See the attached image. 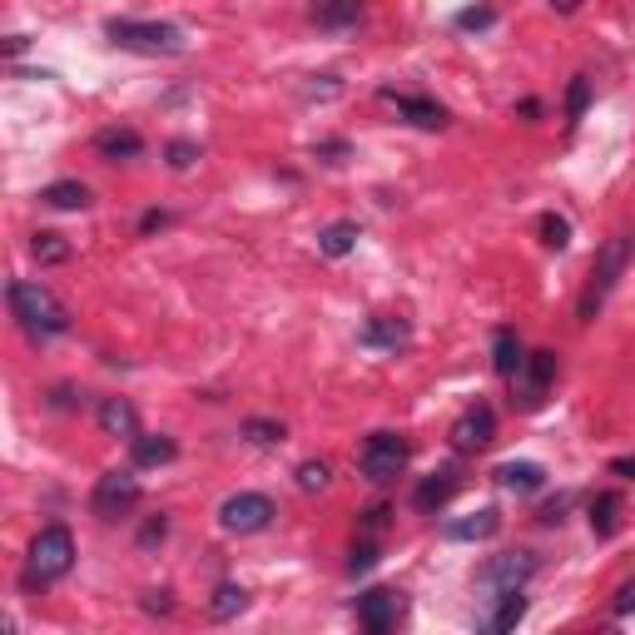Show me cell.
I'll list each match as a JSON object with an SVG mask.
<instances>
[{
    "mask_svg": "<svg viewBox=\"0 0 635 635\" xmlns=\"http://www.w3.org/2000/svg\"><path fill=\"white\" fill-rule=\"evenodd\" d=\"M318 248L328 254V259H348L358 248V224L353 219H338V224H328L323 234H318Z\"/></svg>",
    "mask_w": 635,
    "mask_h": 635,
    "instance_id": "cell-22",
    "label": "cell"
},
{
    "mask_svg": "<svg viewBox=\"0 0 635 635\" xmlns=\"http://www.w3.org/2000/svg\"><path fill=\"white\" fill-rule=\"evenodd\" d=\"M586 100H591V85H586V80H571V100H566V115L581 119V115H586Z\"/></svg>",
    "mask_w": 635,
    "mask_h": 635,
    "instance_id": "cell-34",
    "label": "cell"
},
{
    "mask_svg": "<svg viewBox=\"0 0 635 635\" xmlns=\"http://www.w3.org/2000/svg\"><path fill=\"white\" fill-rule=\"evenodd\" d=\"M174 457V437H134V467H169Z\"/></svg>",
    "mask_w": 635,
    "mask_h": 635,
    "instance_id": "cell-23",
    "label": "cell"
},
{
    "mask_svg": "<svg viewBox=\"0 0 635 635\" xmlns=\"http://www.w3.org/2000/svg\"><path fill=\"white\" fill-rule=\"evenodd\" d=\"M521 615H527V596H521V591H506V596H502V611L492 615V631H511Z\"/></svg>",
    "mask_w": 635,
    "mask_h": 635,
    "instance_id": "cell-27",
    "label": "cell"
},
{
    "mask_svg": "<svg viewBox=\"0 0 635 635\" xmlns=\"http://www.w3.org/2000/svg\"><path fill=\"white\" fill-rule=\"evenodd\" d=\"M635 611V581H625L621 596H615V615H631Z\"/></svg>",
    "mask_w": 635,
    "mask_h": 635,
    "instance_id": "cell-36",
    "label": "cell"
},
{
    "mask_svg": "<svg viewBox=\"0 0 635 635\" xmlns=\"http://www.w3.org/2000/svg\"><path fill=\"white\" fill-rule=\"evenodd\" d=\"M492 363H496V373L511 383V377L521 373V363H527V353H521V338L511 328H502L496 333V342H492Z\"/></svg>",
    "mask_w": 635,
    "mask_h": 635,
    "instance_id": "cell-20",
    "label": "cell"
},
{
    "mask_svg": "<svg viewBox=\"0 0 635 635\" xmlns=\"http://www.w3.org/2000/svg\"><path fill=\"white\" fill-rule=\"evenodd\" d=\"M318 154H323L328 165H338L342 154H348V144H342V140H328V144H318Z\"/></svg>",
    "mask_w": 635,
    "mask_h": 635,
    "instance_id": "cell-37",
    "label": "cell"
},
{
    "mask_svg": "<svg viewBox=\"0 0 635 635\" xmlns=\"http://www.w3.org/2000/svg\"><path fill=\"white\" fill-rule=\"evenodd\" d=\"M448 542H487V536H496L502 531V517H496L492 506H482V511H471V517H457L448 521Z\"/></svg>",
    "mask_w": 635,
    "mask_h": 635,
    "instance_id": "cell-15",
    "label": "cell"
},
{
    "mask_svg": "<svg viewBox=\"0 0 635 635\" xmlns=\"http://www.w3.org/2000/svg\"><path fill=\"white\" fill-rule=\"evenodd\" d=\"M169 169H189V165H194V159H199V144H189V140H174V144H169Z\"/></svg>",
    "mask_w": 635,
    "mask_h": 635,
    "instance_id": "cell-32",
    "label": "cell"
},
{
    "mask_svg": "<svg viewBox=\"0 0 635 635\" xmlns=\"http://www.w3.org/2000/svg\"><path fill=\"white\" fill-rule=\"evenodd\" d=\"M70 566H75V536L65 527H46L36 542H30L25 581H30V586H50V581L70 576Z\"/></svg>",
    "mask_w": 635,
    "mask_h": 635,
    "instance_id": "cell-3",
    "label": "cell"
},
{
    "mask_svg": "<svg viewBox=\"0 0 635 635\" xmlns=\"http://www.w3.org/2000/svg\"><path fill=\"white\" fill-rule=\"evenodd\" d=\"M377 566V542L367 536V542L353 546V556H348V576H363V571H373Z\"/></svg>",
    "mask_w": 635,
    "mask_h": 635,
    "instance_id": "cell-30",
    "label": "cell"
},
{
    "mask_svg": "<svg viewBox=\"0 0 635 635\" xmlns=\"http://www.w3.org/2000/svg\"><path fill=\"white\" fill-rule=\"evenodd\" d=\"M134 502H140V477L134 471H105L90 492V511L100 521H119Z\"/></svg>",
    "mask_w": 635,
    "mask_h": 635,
    "instance_id": "cell-6",
    "label": "cell"
},
{
    "mask_svg": "<svg viewBox=\"0 0 635 635\" xmlns=\"http://www.w3.org/2000/svg\"><path fill=\"white\" fill-rule=\"evenodd\" d=\"M30 254H36L40 263H65L70 259V244H65L60 234H36L30 238Z\"/></svg>",
    "mask_w": 635,
    "mask_h": 635,
    "instance_id": "cell-26",
    "label": "cell"
},
{
    "mask_svg": "<svg viewBox=\"0 0 635 635\" xmlns=\"http://www.w3.org/2000/svg\"><path fill=\"white\" fill-rule=\"evenodd\" d=\"M531 571H536L531 552H502V556H492V561L482 566V586H492L496 596H506V591H521V586H527Z\"/></svg>",
    "mask_w": 635,
    "mask_h": 635,
    "instance_id": "cell-10",
    "label": "cell"
},
{
    "mask_svg": "<svg viewBox=\"0 0 635 635\" xmlns=\"http://www.w3.org/2000/svg\"><path fill=\"white\" fill-rule=\"evenodd\" d=\"M615 527H621V496L600 492L596 502H591V531H596V536H611Z\"/></svg>",
    "mask_w": 635,
    "mask_h": 635,
    "instance_id": "cell-24",
    "label": "cell"
},
{
    "mask_svg": "<svg viewBox=\"0 0 635 635\" xmlns=\"http://www.w3.org/2000/svg\"><path fill=\"white\" fill-rule=\"evenodd\" d=\"M492 437H496V412L487 402H471L457 423H452V448L457 452H482V448H492Z\"/></svg>",
    "mask_w": 635,
    "mask_h": 635,
    "instance_id": "cell-9",
    "label": "cell"
},
{
    "mask_svg": "<svg viewBox=\"0 0 635 635\" xmlns=\"http://www.w3.org/2000/svg\"><path fill=\"white\" fill-rule=\"evenodd\" d=\"M611 471H615V477H631V482H635V457H615Z\"/></svg>",
    "mask_w": 635,
    "mask_h": 635,
    "instance_id": "cell-39",
    "label": "cell"
},
{
    "mask_svg": "<svg viewBox=\"0 0 635 635\" xmlns=\"http://www.w3.org/2000/svg\"><path fill=\"white\" fill-rule=\"evenodd\" d=\"M165 531H169V521H165V517H154V521H150V527H144V531H140V542H144V546H154V542H165Z\"/></svg>",
    "mask_w": 635,
    "mask_h": 635,
    "instance_id": "cell-35",
    "label": "cell"
},
{
    "mask_svg": "<svg viewBox=\"0 0 635 635\" xmlns=\"http://www.w3.org/2000/svg\"><path fill=\"white\" fill-rule=\"evenodd\" d=\"M398 615H402V596H398V591H367V596L358 600V621H363L373 635L392 631V625H398Z\"/></svg>",
    "mask_w": 635,
    "mask_h": 635,
    "instance_id": "cell-12",
    "label": "cell"
},
{
    "mask_svg": "<svg viewBox=\"0 0 635 635\" xmlns=\"http://www.w3.org/2000/svg\"><path fill=\"white\" fill-rule=\"evenodd\" d=\"M552 11H561V15H571V11H581V0H552Z\"/></svg>",
    "mask_w": 635,
    "mask_h": 635,
    "instance_id": "cell-40",
    "label": "cell"
},
{
    "mask_svg": "<svg viewBox=\"0 0 635 635\" xmlns=\"http://www.w3.org/2000/svg\"><path fill=\"white\" fill-rule=\"evenodd\" d=\"M412 333L402 318H367V328H363V342L367 348H402Z\"/></svg>",
    "mask_w": 635,
    "mask_h": 635,
    "instance_id": "cell-21",
    "label": "cell"
},
{
    "mask_svg": "<svg viewBox=\"0 0 635 635\" xmlns=\"http://www.w3.org/2000/svg\"><path fill=\"white\" fill-rule=\"evenodd\" d=\"M11 313L25 323V333H36V338H55V333L70 328V313L55 303L46 283H30V278H15L11 283Z\"/></svg>",
    "mask_w": 635,
    "mask_h": 635,
    "instance_id": "cell-2",
    "label": "cell"
},
{
    "mask_svg": "<svg viewBox=\"0 0 635 635\" xmlns=\"http://www.w3.org/2000/svg\"><path fill=\"white\" fill-rule=\"evenodd\" d=\"M496 482H502L506 492L531 496L546 487V467H536V462H502V467H496Z\"/></svg>",
    "mask_w": 635,
    "mask_h": 635,
    "instance_id": "cell-17",
    "label": "cell"
},
{
    "mask_svg": "<svg viewBox=\"0 0 635 635\" xmlns=\"http://www.w3.org/2000/svg\"><path fill=\"white\" fill-rule=\"evenodd\" d=\"M457 487H462V471L457 467H437L432 477H423V482H417V492H412V506H417L423 517H432V511H442V506L457 496Z\"/></svg>",
    "mask_w": 635,
    "mask_h": 635,
    "instance_id": "cell-11",
    "label": "cell"
},
{
    "mask_svg": "<svg viewBox=\"0 0 635 635\" xmlns=\"http://www.w3.org/2000/svg\"><path fill=\"white\" fill-rule=\"evenodd\" d=\"M105 36L119 50H140V55H179L184 50V30L169 21H109Z\"/></svg>",
    "mask_w": 635,
    "mask_h": 635,
    "instance_id": "cell-4",
    "label": "cell"
},
{
    "mask_svg": "<svg viewBox=\"0 0 635 635\" xmlns=\"http://www.w3.org/2000/svg\"><path fill=\"white\" fill-rule=\"evenodd\" d=\"M165 224H169V213H144V219H140L144 234H154V229H165Z\"/></svg>",
    "mask_w": 635,
    "mask_h": 635,
    "instance_id": "cell-38",
    "label": "cell"
},
{
    "mask_svg": "<svg viewBox=\"0 0 635 635\" xmlns=\"http://www.w3.org/2000/svg\"><path fill=\"white\" fill-rule=\"evenodd\" d=\"M542 244L546 248H566V244H571V224H566L561 213H546V219H542Z\"/></svg>",
    "mask_w": 635,
    "mask_h": 635,
    "instance_id": "cell-29",
    "label": "cell"
},
{
    "mask_svg": "<svg viewBox=\"0 0 635 635\" xmlns=\"http://www.w3.org/2000/svg\"><path fill=\"white\" fill-rule=\"evenodd\" d=\"M492 21H496V11H492V5H471V11H462V15H457V25H462V30H487Z\"/></svg>",
    "mask_w": 635,
    "mask_h": 635,
    "instance_id": "cell-33",
    "label": "cell"
},
{
    "mask_svg": "<svg viewBox=\"0 0 635 635\" xmlns=\"http://www.w3.org/2000/svg\"><path fill=\"white\" fill-rule=\"evenodd\" d=\"M100 432L134 442V437H140V412H134V402H125V398H105V402H100Z\"/></svg>",
    "mask_w": 635,
    "mask_h": 635,
    "instance_id": "cell-14",
    "label": "cell"
},
{
    "mask_svg": "<svg viewBox=\"0 0 635 635\" xmlns=\"http://www.w3.org/2000/svg\"><path fill=\"white\" fill-rule=\"evenodd\" d=\"M298 487H303V492H323V487H328V467H323V462H303V467H298Z\"/></svg>",
    "mask_w": 635,
    "mask_h": 635,
    "instance_id": "cell-31",
    "label": "cell"
},
{
    "mask_svg": "<svg viewBox=\"0 0 635 635\" xmlns=\"http://www.w3.org/2000/svg\"><path fill=\"white\" fill-rule=\"evenodd\" d=\"M244 437H248V442H259V448H278V442H283V423L254 417V423H244Z\"/></svg>",
    "mask_w": 635,
    "mask_h": 635,
    "instance_id": "cell-28",
    "label": "cell"
},
{
    "mask_svg": "<svg viewBox=\"0 0 635 635\" xmlns=\"http://www.w3.org/2000/svg\"><path fill=\"white\" fill-rule=\"evenodd\" d=\"M94 150L105 154V159H140L144 140L134 130H100L94 134Z\"/></svg>",
    "mask_w": 635,
    "mask_h": 635,
    "instance_id": "cell-19",
    "label": "cell"
},
{
    "mask_svg": "<svg viewBox=\"0 0 635 635\" xmlns=\"http://www.w3.org/2000/svg\"><path fill=\"white\" fill-rule=\"evenodd\" d=\"M631 254H635V238L631 234H615V238H606V244H600L596 263H591V278H586V288H581V303H576L581 323H591V318L600 313V303H606V298H611V288L621 283Z\"/></svg>",
    "mask_w": 635,
    "mask_h": 635,
    "instance_id": "cell-1",
    "label": "cell"
},
{
    "mask_svg": "<svg viewBox=\"0 0 635 635\" xmlns=\"http://www.w3.org/2000/svg\"><path fill=\"white\" fill-rule=\"evenodd\" d=\"M407 457H412V448H407V437H398V432H373L363 442V452H358V467H363V477L367 482H398L402 477V467H407Z\"/></svg>",
    "mask_w": 635,
    "mask_h": 635,
    "instance_id": "cell-5",
    "label": "cell"
},
{
    "mask_svg": "<svg viewBox=\"0 0 635 635\" xmlns=\"http://www.w3.org/2000/svg\"><path fill=\"white\" fill-rule=\"evenodd\" d=\"M209 611H213V621H234V615L248 611V591L244 586H219L209 600Z\"/></svg>",
    "mask_w": 635,
    "mask_h": 635,
    "instance_id": "cell-25",
    "label": "cell"
},
{
    "mask_svg": "<svg viewBox=\"0 0 635 635\" xmlns=\"http://www.w3.org/2000/svg\"><path fill=\"white\" fill-rule=\"evenodd\" d=\"M308 15H313L318 30H348V25H358V15H363V0H313Z\"/></svg>",
    "mask_w": 635,
    "mask_h": 635,
    "instance_id": "cell-16",
    "label": "cell"
},
{
    "mask_svg": "<svg viewBox=\"0 0 635 635\" xmlns=\"http://www.w3.org/2000/svg\"><path fill=\"white\" fill-rule=\"evenodd\" d=\"M219 521H224V531L254 536V531H263L273 521V502L263 492H238V496H229V502L219 506Z\"/></svg>",
    "mask_w": 635,
    "mask_h": 635,
    "instance_id": "cell-7",
    "label": "cell"
},
{
    "mask_svg": "<svg viewBox=\"0 0 635 635\" xmlns=\"http://www.w3.org/2000/svg\"><path fill=\"white\" fill-rule=\"evenodd\" d=\"M40 204L75 213V209H85V204H90V189H85L80 179H60V184H46V189H40Z\"/></svg>",
    "mask_w": 635,
    "mask_h": 635,
    "instance_id": "cell-18",
    "label": "cell"
},
{
    "mask_svg": "<svg viewBox=\"0 0 635 635\" xmlns=\"http://www.w3.org/2000/svg\"><path fill=\"white\" fill-rule=\"evenodd\" d=\"M552 377H556V353H531L527 363H521V373L511 377V392L517 398L511 402H521V407H542L546 402V388H552Z\"/></svg>",
    "mask_w": 635,
    "mask_h": 635,
    "instance_id": "cell-8",
    "label": "cell"
},
{
    "mask_svg": "<svg viewBox=\"0 0 635 635\" xmlns=\"http://www.w3.org/2000/svg\"><path fill=\"white\" fill-rule=\"evenodd\" d=\"M383 100H392V105H398V115L407 119V125H417V130H448V109L437 105V100H417V94H392V90H383Z\"/></svg>",
    "mask_w": 635,
    "mask_h": 635,
    "instance_id": "cell-13",
    "label": "cell"
}]
</instances>
